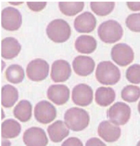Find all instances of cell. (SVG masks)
<instances>
[{
	"mask_svg": "<svg viewBox=\"0 0 140 146\" xmlns=\"http://www.w3.org/2000/svg\"><path fill=\"white\" fill-rule=\"evenodd\" d=\"M67 127L74 131H80L88 126L90 117L88 112L83 109L74 107L67 110L64 115Z\"/></svg>",
	"mask_w": 140,
	"mask_h": 146,
	"instance_id": "1",
	"label": "cell"
},
{
	"mask_svg": "<svg viewBox=\"0 0 140 146\" xmlns=\"http://www.w3.org/2000/svg\"><path fill=\"white\" fill-rule=\"evenodd\" d=\"M96 79L105 85H113L120 79V72L118 67L110 61L100 62L96 68Z\"/></svg>",
	"mask_w": 140,
	"mask_h": 146,
	"instance_id": "2",
	"label": "cell"
},
{
	"mask_svg": "<svg viewBox=\"0 0 140 146\" xmlns=\"http://www.w3.org/2000/svg\"><path fill=\"white\" fill-rule=\"evenodd\" d=\"M98 35L104 42L113 44L121 39L123 30L118 22L109 20L101 23L97 30Z\"/></svg>",
	"mask_w": 140,
	"mask_h": 146,
	"instance_id": "3",
	"label": "cell"
},
{
	"mask_svg": "<svg viewBox=\"0 0 140 146\" xmlns=\"http://www.w3.org/2000/svg\"><path fill=\"white\" fill-rule=\"evenodd\" d=\"M48 37L55 42L62 43L71 36V27L65 21L57 19L53 21L48 25L46 29Z\"/></svg>",
	"mask_w": 140,
	"mask_h": 146,
	"instance_id": "4",
	"label": "cell"
},
{
	"mask_svg": "<svg viewBox=\"0 0 140 146\" xmlns=\"http://www.w3.org/2000/svg\"><path fill=\"white\" fill-rule=\"evenodd\" d=\"M130 107L123 102L114 103L107 111V117L110 121L118 126L126 124L130 117Z\"/></svg>",
	"mask_w": 140,
	"mask_h": 146,
	"instance_id": "5",
	"label": "cell"
},
{
	"mask_svg": "<svg viewBox=\"0 0 140 146\" xmlns=\"http://www.w3.org/2000/svg\"><path fill=\"white\" fill-rule=\"evenodd\" d=\"M22 24V16L16 8L8 7L1 13V25L3 29L13 31L19 29Z\"/></svg>",
	"mask_w": 140,
	"mask_h": 146,
	"instance_id": "6",
	"label": "cell"
},
{
	"mask_svg": "<svg viewBox=\"0 0 140 146\" xmlns=\"http://www.w3.org/2000/svg\"><path fill=\"white\" fill-rule=\"evenodd\" d=\"M49 66L42 59L37 58L31 61L26 68V74L29 79L34 81L44 80L49 74Z\"/></svg>",
	"mask_w": 140,
	"mask_h": 146,
	"instance_id": "7",
	"label": "cell"
},
{
	"mask_svg": "<svg viewBox=\"0 0 140 146\" xmlns=\"http://www.w3.org/2000/svg\"><path fill=\"white\" fill-rule=\"evenodd\" d=\"M113 60L119 66H125L130 64L134 58L132 48L126 44H118L114 45L111 51Z\"/></svg>",
	"mask_w": 140,
	"mask_h": 146,
	"instance_id": "8",
	"label": "cell"
},
{
	"mask_svg": "<svg viewBox=\"0 0 140 146\" xmlns=\"http://www.w3.org/2000/svg\"><path fill=\"white\" fill-rule=\"evenodd\" d=\"M34 114L37 121L41 124H47L55 119L57 110L51 103L47 101H42L36 105Z\"/></svg>",
	"mask_w": 140,
	"mask_h": 146,
	"instance_id": "9",
	"label": "cell"
},
{
	"mask_svg": "<svg viewBox=\"0 0 140 146\" xmlns=\"http://www.w3.org/2000/svg\"><path fill=\"white\" fill-rule=\"evenodd\" d=\"M23 141L26 146H47L48 143L45 131L37 127L26 130L23 135Z\"/></svg>",
	"mask_w": 140,
	"mask_h": 146,
	"instance_id": "10",
	"label": "cell"
},
{
	"mask_svg": "<svg viewBox=\"0 0 140 146\" xmlns=\"http://www.w3.org/2000/svg\"><path fill=\"white\" fill-rule=\"evenodd\" d=\"M72 98L74 103L77 106H88L93 101V91L88 85L80 84L73 88Z\"/></svg>",
	"mask_w": 140,
	"mask_h": 146,
	"instance_id": "11",
	"label": "cell"
},
{
	"mask_svg": "<svg viewBox=\"0 0 140 146\" xmlns=\"http://www.w3.org/2000/svg\"><path fill=\"white\" fill-rule=\"evenodd\" d=\"M71 74V68L69 63L63 59L54 62L52 66L51 76L55 82H61L67 80Z\"/></svg>",
	"mask_w": 140,
	"mask_h": 146,
	"instance_id": "12",
	"label": "cell"
},
{
	"mask_svg": "<svg viewBox=\"0 0 140 146\" xmlns=\"http://www.w3.org/2000/svg\"><path fill=\"white\" fill-rule=\"evenodd\" d=\"M98 134L107 142H114L119 139L121 135L120 128L109 121H103L98 127Z\"/></svg>",
	"mask_w": 140,
	"mask_h": 146,
	"instance_id": "13",
	"label": "cell"
},
{
	"mask_svg": "<svg viewBox=\"0 0 140 146\" xmlns=\"http://www.w3.org/2000/svg\"><path fill=\"white\" fill-rule=\"evenodd\" d=\"M96 22L94 15L89 12H85L76 18L74 27L76 31L80 33H89L95 29Z\"/></svg>",
	"mask_w": 140,
	"mask_h": 146,
	"instance_id": "14",
	"label": "cell"
},
{
	"mask_svg": "<svg viewBox=\"0 0 140 146\" xmlns=\"http://www.w3.org/2000/svg\"><path fill=\"white\" fill-rule=\"evenodd\" d=\"M47 97L57 105L65 104L70 98V90L64 85H53L47 90Z\"/></svg>",
	"mask_w": 140,
	"mask_h": 146,
	"instance_id": "15",
	"label": "cell"
},
{
	"mask_svg": "<svg viewBox=\"0 0 140 146\" xmlns=\"http://www.w3.org/2000/svg\"><path fill=\"white\" fill-rule=\"evenodd\" d=\"M74 71L77 75L87 76L93 72L95 63L93 59L85 56H78L72 62Z\"/></svg>",
	"mask_w": 140,
	"mask_h": 146,
	"instance_id": "16",
	"label": "cell"
},
{
	"mask_svg": "<svg viewBox=\"0 0 140 146\" xmlns=\"http://www.w3.org/2000/svg\"><path fill=\"white\" fill-rule=\"evenodd\" d=\"M22 46L14 37H6L1 42V56L6 59H12L16 57L21 51Z\"/></svg>",
	"mask_w": 140,
	"mask_h": 146,
	"instance_id": "17",
	"label": "cell"
},
{
	"mask_svg": "<svg viewBox=\"0 0 140 146\" xmlns=\"http://www.w3.org/2000/svg\"><path fill=\"white\" fill-rule=\"evenodd\" d=\"M47 131L51 141L54 143L61 142L70 133L65 123L61 120L57 121L49 125Z\"/></svg>",
	"mask_w": 140,
	"mask_h": 146,
	"instance_id": "18",
	"label": "cell"
},
{
	"mask_svg": "<svg viewBox=\"0 0 140 146\" xmlns=\"http://www.w3.org/2000/svg\"><path fill=\"white\" fill-rule=\"evenodd\" d=\"M75 48L78 52L83 54H90L96 50V40L93 37L89 35H81L75 42Z\"/></svg>",
	"mask_w": 140,
	"mask_h": 146,
	"instance_id": "19",
	"label": "cell"
},
{
	"mask_svg": "<svg viewBox=\"0 0 140 146\" xmlns=\"http://www.w3.org/2000/svg\"><path fill=\"white\" fill-rule=\"evenodd\" d=\"M18 91L16 88L11 85H6L1 90V103L5 108H11L14 105L18 100Z\"/></svg>",
	"mask_w": 140,
	"mask_h": 146,
	"instance_id": "20",
	"label": "cell"
},
{
	"mask_svg": "<svg viewBox=\"0 0 140 146\" xmlns=\"http://www.w3.org/2000/svg\"><path fill=\"white\" fill-rule=\"evenodd\" d=\"M116 94L111 88L100 87L98 88L95 93V101L101 107H107L114 102Z\"/></svg>",
	"mask_w": 140,
	"mask_h": 146,
	"instance_id": "21",
	"label": "cell"
},
{
	"mask_svg": "<svg viewBox=\"0 0 140 146\" xmlns=\"http://www.w3.org/2000/svg\"><path fill=\"white\" fill-rule=\"evenodd\" d=\"M21 131V125L13 119H7L1 125V135L3 139H14Z\"/></svg>",
	"mask_w": 140,
	"mask_h": 146,
	"instance_id": "22",
	"label": "cell"
},
{
	"mask_svg": "<svg viewBox=\"0 0 140 146\" xmlns=\"http://www.w3.org/2000/svg\"><path fill=\"white\" fill-rule=\"evenodd\" d=\"M32 107L29 101L22 100L18 103L13 110L14 117L22 122L29 121L32 116Z\"/></svg>",
	"mask_w": 140,
	"mask_h": 146,
	"instance_id": "23",
	"label": "cell"
},
{
	"mask_svg": "<svg viewBox=\"0 0 140 146\" xmlns=\"http://www.w3.org/2000/svg\"><path fill=\"white\" fill-rule=\"evenodd\" d=\"M60 11L67 16H74L81 12L84 7L83 2H60Z\"/></svg>",
	"mask_w": 140,
	"mask_h": 146,
	"instance_id": "24",
	"label": "cell"
},
{
	"mask_svg": "<svg viewBox=\"0 0 140 146\" xmlns=\"http://www.w3.org/2000/svg\"><path fill=\"white\" fill-rule=\"evenodd\" d=\"M6 77L9 82L17 84L22 82L25 73L22 67L18 64H12L8 67L6 71Z\"/></svg>",
	"mask_w": 140,
	"mask_h": 146,
	"instance_id": "25",
	"label": "cell"
},
{
	"mask_svg": "<svg viewBox=\"0 0 140 146\" xmlns=\"http://www.w3.org/2000/svg\"><path fill=\"white\" fill-rule=\"evenodd\" d=\"M114 2H91L90 7L92 11L100 16L109 15L114 8Z\"/></svg>",
	"mask_w": 140,
	"mask_h": 146,
	"instance_id": "26",
	"label": "cell"
},
{
	"mask_svg": "<svg viewBox=\"0 0 140 146\" xmlns=\"http://www.w3.org/2000/svg\"><path fill=\"white\" fill-rule=\"evenodd\" d=\"M121 96L126 102H135L140 97V88L133 85L126 86L122 90Z\"/></svg>",
	"mask_w": 140,
	"mask_h": 146,
	"instance_id": "27",
	"label": "cell"
},
{
	"mask_svg": "<svg viewBox=\"0 0 140 146\" xmlns=\"http://www.w3.org/2000/svg\"><path fill=\"white\" fill-rule=\"evenodd\" d=\"M126 77L128 81L133 84L140 83V65L133 64L126 70Z\"/></svg>",
	"mask_w": 140,
	"mask_h": 146,
	"instance_id": "28",
	"label": "cell"
},
{
	"mask_svg": "<svg viewBox=\"0 0 140 146\" xmlns=\"http://www.w3.org/2000/svg\"><path fill=\"white\" fill-rule=\"evenodd\" d=\"M127 27L133 32H140V13L131 14L126 19Z\"/></svg>",
	"mask_w": 140,
	"mask_h": 146,
	"instance_id": "29",
	"label": "cell"
},
{
	"mask_svg": "<svg viewBox=\"0 0 140 146\" xmlns=\"http://www.w3.org/2000/svg\"><path fill=\"white\" fill-rule=\"evenodd\" d=\"M46 2H28L27 5L31 10L34 12H39L43 9L47 5Z\"/></svg>",
	"mask_w": 140,
	"mask_h": 146,
	"instance_id": "30",
	"label": "cell"
},
{
	"mask_svg": "<svg viewBox=\"0 0 140 146\" xmlns=\"http://www.w3.org/2000/svg\"><path fill=\"white\" fill-rule=\"evenodd\" d=\"M61 146H83V145L80 139L70 137L64 141Z\"/></svg>",
	"mask_w": 140,
	"mask_h": 146,
	"instance_id": "31",
	"label": "cell"
},
{
	"mask_svg": "<svg viewBox=\"0 0 140 146\" xmlns=\"http://www.w3.org/2000/svg\"><path fill=\"white\" fill-rule=\"evenodd\" d=\"M85 146H106L102 141L96 137L89 139L87 142Z\"/></svg>",
	"mask_w": 140,
	"mask_h": 146,
	"instance_id": "32",
	"label": "cell"
},
{
	"mask_svg": "<svg viewBox=\"0 0 140 146\" xmlns=\"http://www.w3.org/2000/svg\"><path fill=\"white\" fill-rule=\"evenodd\" d=\"M128 7L131 11H140V2H128L126 3Z\"/></svg>",
	"mask_w": 140,
	"mask_h": 146,
	"instance_id": "33",
	"label": "cell"
},
{
	"mask_svg": "<svg viewBox=\"0 0 140 146\" xmlns=\"http://www.w3.org/2000/svg\"><path fill=\"white\" fill-rule=\"evenodd\" d=\"M11 143L7 139L2 140V146H11Z\"/></svg>",
	"mask_w": 140,
	"mask_h": 146,
	"instance_id": "34",
	"label": "cell"
},
{
	"mask_svg": "<svg viewBox=\"0 0 140 146\" xmlns=\"http://www.w3.org/2000/svg\"><path fill=\"white\" fill-rule=\"evenodd\" d=\"M23 3H24L23 2H9V3L13 5H15V6H18L20 4H22Z\"/></svg>",
	"mask_w": 140,
	"mask_h": 146,
	"instance_id": "35",
	"label": "cell"
},
{
	"mask_svg": "<svg viewBox=\"0 0 140 146\" xmlns=\"http://www.w3.org/2000/svg\"><path fill=\"white\" fill-rule=\"evenodd\" d=\"M2 119H3L5 117V114H3V110H2Z\"/></svg>",
	"mask_w": 140,
	"mask_h": 146,
	"instance_id": "36",
	"label": "cell"
},
{
	"mask_svg": "<svg viewBox=\"0 0 140 146\" xmlns=\"http://www.w3.org/2000/svg\"><path fill=\"white\" fill-rule=\"evenodd\" d=\"M138 109H139V113H140V101L139 104V106H138Z\"/></svg>",
	"mask_w": 140,
	"mask_h": 146,
	"instance_id": "37",
	"label": "cell"
},
{
	"mask_svg": "<svg viewBox=\"0 0 140 146\" xmlns=\"http://www.w3.org/2000/svg\"><path fill=\"white\" fill-rule=\"evenodd\" d=\"M137 146H140V141L139 142V143H137Z\"/></svg>",
	"mask_w": 140,
	"mask_h": 146,
	"instance_id": "38",
	"label": "cell"
}]
</instances>
